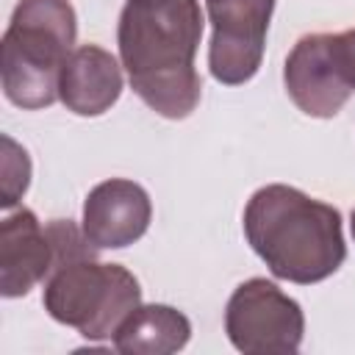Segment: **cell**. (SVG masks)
<instances>
[{"mask_svg": "<svg viewBox=\"0 0 355 355\" xmlns=\"http://www.w3.org/2000/svg\"><path fill=\"white\" fill-rule=\"evenodd\" d=\"M44 311L75 327L89 341L114 338L119 324L141 305V286L119 263H100L94 255L58 258L44 277Z\"/></svg>", "mask_w": 355, "mask_h": 355, "instance_id": "4", "label": "cell"}, {"mask_svg": "<svg viewBox=\"0 0 355 355\" xmlns=\"http://www.w3.org/2000/svg\"><path fill=\"white\" fill-rule=\"evenodd\" d=\"M150 219L153 202L144 186L128 178H108L86 194L80 227L92 247L122 250L147 233Z\"/></svg>", "mask_w": 355, "mask_h": 355, "instance_id": "8", "label": "cell"}, {"mask_svg": "<svg viewBox=\"0 0 355 355\" xmlns=\"http://www.w3.org/2000/svg\"><path fill=\"white\" fill-rule=\"evenodd\" d=\"M191 338V322L172 305H139L116 330L114 349L125 355H172Z\"/></svg>", "mask_w": 355, "mask_h": 355, "instance_id": "11", "label": "cell"}, {"mask_svg": "<svg viewBox=\"0 0 355 355\" xmlns=\"http://www.w3.org/2000/svg\"><path fill=\"white\" fill-rule=\"evenodd\" d=\"M225 333L239 352L286 355L297 352L305 333V313L297 300L266 277L239 283L225 308Z\"/></svg>", "mask_w": 355, "mask_h": 355, "instance_id": "6", "label": "cell"}, {"mask_svg": "<svg viewBox=\"0 0 355 355\" xmlns=\"http://www.w3.org/2000/svg\"><path fill=\"white\" fill-rule=\"evenodd\" d=\"M244 236L275 277L300 286L336 275L347 258L338 208L286 183L252 191L244 205Z\"/></svg>", "mask_w": 355, "mask_h": 355, "instance_id": "2", "label": "cell"}, {"mask_svg": "<svg viewBox=\"0 0 355 355\" xmlns=\"http://www.w3.org/2000/svg\"><path fill=\"white\" fill-rule=\"evenodd\" d=\"M197 0H128L116 44L130 89L164 119H186L202 97L194 55L202 39Z\"/></svg>", "mask_w": 355, "mask_h": 355, "instance_id": "1", "label": "cell"}, {"mask_svg": "<svg viewBox=\"0 0 355 355\" xmlns=\"http://www.w3.org/2000/svg\"><path fill=\"white\" fill-rule=\"evenodd\" d=\"M211 22L208 69L225 86L255 78L263 61L275 0H205Z\"/></svg>", "mask_w": 355, "mask_h": 355, "instance_id": "7", "label": "cell"}, {"mask_svg": "<svg viewBox=\"0 0 355 355\" xmlns=\"http://www.w3.org/2000/svg\"><path fill=\"white\" fill-rule=\"evenodd\" d=\"M3 200L0 205L3 208H11L17 205V200L25 194L28 183H31V161H28V153L11 139V136H3Z\"/></svg>", "mask_w": 355, "mask_h": 355, "instance_id": "12", "label": "cell"}, {"mask_svg": "<svg viewBox=\"0 0 355 355\" xmlns=\"http://www.w3.org/2000/svg\"><path fill=\"white\" fill-rule=\"evenodd\" d=\"M119 94L122 67L108 50L80 44L67 55L58 72V100L67 111L78 116H100L119 100Z\"/></svg>", "mask_w": 355, "mask_h": 355, "instance_id": "10", "label": "cell"}, {"mask_svg": "<svg viewBox=\"0 0 355 355\" xmlns=\"http://www.w3.org/2000/svg\"><path fill=\"white\" fill-rule=\"evenodd\" d=\"M349 225H352V239H355V208H352V222Z\"/></svg>", "mask_w": 355, "mask_h": 355, "instance_id": "13", "label": "cell"}, {"mask_svg": "<svg viewBox=\"0 0 355 355\" xmlns=\"http://www.w3.org/2000/svg\"><path fill=\"white\" fill-rule=\"evenodd\" d=\"M78 19L69 0H19L3 33V94L25 111L58 100V72L75 50Z\"/></svg>", "mask_w": 355, "mask_h": 355, "instance_id": "3", "label": "cell"}, {"mask_svg": "<svg viewBox=\"0 0 355 355\" xmlns=\"http://www.w3.org/2000/svg\"><path fill=\"white\" fill-rule=\"evenodd\" d=\"M55 261L50 227L31 208H17L0 222V294L25 297L36 283H44Z\"/></svg>", "mask_w": 355, "mask_h": 355, "instance_id": "9", "label": "cell"}, {"mask_svg": "<svg viewBox=\"0 0 355 355\" xmlns=\"http://www.w3.org/2000/svg\"><path fill=\"white\" fill-rule=\"evenodd\" d=\"M283 83L302 114L336 116L355 92V28L297 39L283 67Z\"/></svg>", "mask_w": 355, "mask_h": 355, "instance_id": "5", "label": "cell"}]
</instances>
